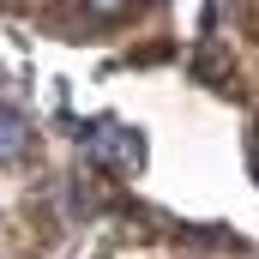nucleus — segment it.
I'll return each instance as SVG.
<instances>
[{
	"label": "nucleus",
	"instance_id": "1",
	"mask_svg": "<svg viewBox=\"0 0 259 259\" xmlns=\"http://www.w3.org/2000/svg\"><path fill=\"white\" fill-rule=\"evenodd\" d=\"M97 157H103L109 169L133 175V169L145 163V145H139V133H127V127H97Z\"/></svg>",
	"mask_w": 259,
	"mask_h": 259
},
{
	"label": "nucleus",
	"instance_id": "2",
	"mask_svg": "<svg viewBox=\"0 0 259 259\" xmlns=\"http://www.w3.org/2000/svg\"><path fill=\"white\" fill-rule=\"evenodd\" d=\"M24 151H30V121H24L18 109H0V157L18 163Z\"/></svg>",
	"mask_w": 259,
	"mask_h": 259
},
{
	"label": "nucleus",
	"instance_id": "3",
	"mask_svg": "<svg viewBox=\"0 0 259 259\" xmlns=\"http://www.w3.org/2000/svg\"><path fill=\"white\" fill-rule=\"evenodd\" d=\"M193 72L205 78V84H229V66H223V55H217L211 42H205V49L193 55Z\"/></svg>",
	"mask_w": 259,
	"mask_h": 259
},
{
	"label": "nucleus",
	"instance_id": "4",
	"mask_svg": "<svg viewBox=\"0 0 259 259\" xmlns=\"http://www.w3.org/2000/svg\"><path fill=\"white\" fill-rule=\"evenodd\" d=\"M247 163H253V181H259V127H253V145H247Z\"/></svg>",
	"mask_w": 259,
	"mask_h": 259
},
{
	"label": "nucleus",
	"instance_id": "5",
	"mask_svg": "<svg viewBox=\"0 0 259 259\" xmlns=\"http://www.w3.org/2000/svg\"><path fill=\"white\" fill-rule=\"evenodd\" d=\"M0 109H6V103H0Z\"/></svg>",
	"mask_w": 259,
	"mask_h": 259
}]
</instances>
